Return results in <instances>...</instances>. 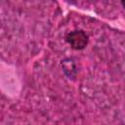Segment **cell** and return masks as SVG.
Instances as JSON below:
<instances>
[{"instance_id":"2","label":"cell","mask_w":125,"mask_h":125,"mask_svg":"<svg viewBox=\"0 0 125 125\" xmlns=\"http://www.w3.org/2000/svg\"><path fill=\"white\" fill-rule=\"evenodd\" d=\"M122 5L125 7V1H122Z\"/></svg>"},{"instance_id":"1","label":"cell","mask_w":125,"mask_h":125,"mask_svg":"<svg viewBox=\"0 0 125 125\" xmlns=\"http://www.w3.org/2000/svg\"><path fill=\"white\" fill-rule=\"evenodd\" d=\"M67 43L75 50H81L86 47L88 43V36L82 30H74L66 35Z\"/></svg>"}]
</instances>
